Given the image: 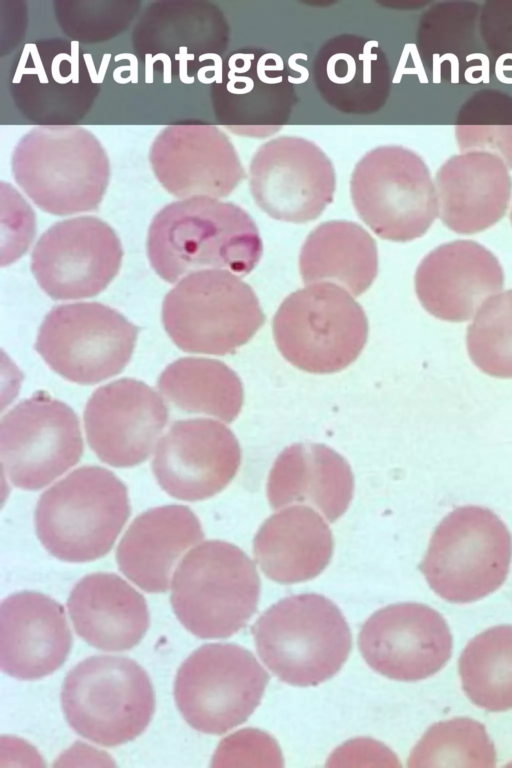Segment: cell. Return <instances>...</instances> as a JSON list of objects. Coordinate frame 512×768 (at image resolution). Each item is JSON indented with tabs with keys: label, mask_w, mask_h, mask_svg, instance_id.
Here are the masks:
<instances>
[{
	"label": "cell",
	"mask_w": 512,
	"mask_h": 768,
	"mask_svg": "<svg viewBox=\"0 0 512 768\" xmlns=\"http://www.w3.org/2000/svg\"><path fill=\"white\" fill-rule=\"evenodd\" d=\"M151 266L165 281L205 269L249 274L263 244L252 217L240 206L198 196L174 201L153 218L147 239Z\"/></svg>",
	"instance_id": "obj_1"
},
{
	"label": "cell",
	"mask_w": 512,
	"mask_h": 768,
	"mask_svg": "<svg viewBox=\"0 0 512 768\" xmlns=\"http://www.w3.org/2000/svg\"><path fill=\"white\" fill-rule=\"evenodd\" d=\"M18 186L53 215L95 211L110 179V163L96 136L77 125H43L17 143L11 160Z\"/></svg>",
	"instance_id": "obj_2"
},
{
	"label": "cell",
	"mask_w": 512,
	"mask_h": 768,
	"mask_svg": "<svg viewBox=\"0 0 512 768\" xmlns=\"http://www.w3.org/2000/svg\"><path fill=\"white\" fill-rule=\"evenodd\" d=\"M263 663L281 681L315 686L334 676L352 646L351 632L339 608L314 593L281 599L252 628Z\"/></svg>",
	"instance_id": "obj_3"
},
{
	"label": "cell",
	"mask_w": 512,
	"mask_h": 768,
	"mask_svg": "<svg viewBox=\"0 0 512 768\" xmlns=\"http://www.w3.org/2000/svg\"><path fill=\"white\" fill-rule=\"evenodd\" d=\"M129 514L125 485L107 469L85 466L41 496L35 525L51 555L67 562H88L110 551Z\"/></svg>",
	"instance_id": "obj_4"
},
{
	"label": "cell",
	"mask_w": 512,
	"mask_h": 768,
	"mask_svg": "<svg viewBox=\"0 0 512 768\" xmlns=\"http://www.w3.org/2000/svg\"><path fill=\"white\" fill-rule=\"evenodd\" d=\"M171 584L178 620L203 639L227 638L241 630L255 613L260 594L253 561L237 546L220 540L189 551Z\"/></svg>",
	"instance_id": "obj_5"
},
{
	"label": "cell",
	"mask_w": 512,
	"mask_h": 768,
	"mask_svg": "<svg viewBox=\"0 0 512 768\" xmlns=\"http://www.w3.org/2000/svg\"><path fill=\"white\" fill-rule=\"evenodd\" d=\"M512 536L490 509L467 505L446 515L435 528L419 569L432 590L453 603H469L505 582Z\"/></svg>",
	"instance_id": "obj_6"
},
{
	"label": "cell",
	"mask_w": 512,
	"mask_h": 768,
	"mask_svg": "<svg viewBox=\"0 0 512 768\" xmlns=\"http://www.w3.org/2000/svg\"><path fill=\"white\" fill-rule=\"evenodd\" d=\"M164 328L190 353L223 356L249 342L265 322L253 289L227 270L188 274L166 295Z\"/></svg>",
	"instance_id": "obj_7"
},
{
	"label": "cell",
	"mask_w": 512,
	"mask_h": 768,
	"mask_svg": "<svg viewBox=\"0 0 512 768\" xmlns=\"http://www.w3.org/2000/svg\"><path fill=\"white\" fill-rule=\"evenodd\" d=\"M62 708L70 727L101 746L134 740L150 723L155 695L146 671L134 660L92 656L67 674Z\"/></svg>",
	"instance_id": "obj_8"
},
{
	"label": "cell",
	"mask_w": 512,
	"mask_h": 768,
	"mask_svg": "<svg viewBox=\"0 0 512 768\" xmlns=\"http://www.w3.org/2000/svg\"><path fill=\"white\" fill-rule=\"evenodd\" d=\"M281 355L314 374L339 372L352 364L368 339L363 308L342 287L309 284L281 303L272 321Z\"/></svg>",
	"instance_id": "obj_9"
},
{
	"label": "cell",
	"mask_w": 512,
	"mask_h": 768,
	"mask_svg": "<svg viewBox=\"0 0 512 768\" xmlns=\"http://www.w3.org/2000/svg\"><path fill=\"white\" fill-rule=\"evenodd\" d=\"M350 194L360 219L380 238L407 242L438 217L435 183L424 160L400 145H383L356 164Z\"/></svg>",
	"instance_id": "obj_10"
},
{
	"label": "cell",
	"mask_w": 512,
	"mask_h": 768,
	"mask_svg": "<svg viewBox=\"0 0 512 768\" xmlns=\"http://www.w3.org/2000/svg\"><path fill=\"white\" fill-rule=\"evenodd\" d=\"M269 676L245 648L206 644L180 666L175 701L195 730L220 735L245 722L256 709Z\"/></svg>",
	"instance_id": "obj_11"
},
{
	"label": "cell",
	"mask_w": 512,
	"mask_h": 768,
	"mask_svg": "<svg viewBox=\"0 0 512 768\" xmlns=\"http://www.w3.org/2000/svg\"><path fill=\"white\" fill-rule=\"evenodd\" d=\"M137 327L113 308L96 302L53 308L40 326L35 348L59 375L95 384L128 364Z\"/></svg>",
	"instance_id": "obj_12"
},
{
	"label": "cell",
	"mask_w": 512,
	"mask_h": 768,
	"mask_svg": "<svg viewBox=\"0 0 512 768\" xmlns=\"http://www.w3.org/2000/svg\"><path fill=\"white\" fill-rule=\"evenodd\" d=\"M82 451L76 414L44 393L20 402L1 420V464L18 488L46 486L75 465Z\"/></svg>",
	"instance_id": "obj_13"
},
{
	"label": "cell",
	"mask_w": 512,
	"mask_h": 768,
	"mask_svg": "<svg viewBox=\"0 0 512 768\" xmlns=\"http://www.w3.org/2000/svg\"><path fill=\"white\" fill-rule=\"evenodd\" d=\"M257 206L273 219L306 223L332 203L336 175L331 160L314 142L280 136L262 144L248 169Z\"/></svg>",
	"instance_id": "obj_14"
},
{
	"label": "cell",
	"mask_w": 512,
	"mask_h": 768,
	"mask_svg": "<svg viewBox=\"0 0 512 768\" xmlns=\"http://www.w3.org/2000/svg\"><path fill=\"white\" fill-rule=\"evenodd\" d=\"M120 240L103 220L92 216L52 225L38 240L31 268L41 289L56 300L92 297L118 273Z\"/></svg>",
	"instance_id": "obj_15"
},
{
	"label": "cell",
	"mask_w": 512,
	"mask_h": 768,
	"mask_svg": "<svg viewBox=\"0 0 512 768\" xmlns=\"http://www.w3.org/2000/svg\"><path fill=\"white\" fill-rule=\"evenodd\" d=\"M358 644L374 671L399 681L434 675L452 653L445 619L420 603L393 604L376 611L362 626Z\"/></svg>",
	"instance_id": "obj_16"
},
{
	"label": "cell",
	"mask_w": 512,
	"mask_h": 768,
	"mask_svg": "<svg viewBox=\"0 0 512 768\" xmlns=\"http://www.w3.org/2000/svg\"><path fill=\"white\" fill-rule=\"evenodd\" d=\"M149 161L162 187L181 200L227 197L245 178L235 147L214 125L165 127L152 142Z\"/></svg>",
	"instance_id": "obj_17"
},
{
	"label": "cell",
	"mask_w": 512,
	"mask_h": 768,
	"mask_svg": "<svg viewBox=\"0 0 512 768\" xmlns=\"http://www.w3.org/2000/svg\"><path fill=\"white\" fill-rule=\"evenodd\" d=\"M241 463L233 432L212 419L175 422L160 440L153 472L161 488L184 501L204 500L222 491Z\"/></svg>",
	"instance_id": "obj_18"
},
{
	"label": "cell",
	"mask_w": 512,
	"mask_h": 768,
	"mask_svg": "<svg viewBox=\"0 0 512 768\" xmlns=\"http://www.w3.org/2000/svg\"><path fill=\"white\" fill-rule=\"evenodd\" d=\"M167 420L162 398L147 384L128 378L98 388L84 411L90 447L113 467L145 461Z\"/></svg>",
	"instance_id": "obj_19"
},
{
	"label": "cell",
	"mask_w": 512,
	"mask_h": 768,
	"mask_svg": "<svg viewBox=\"0 0 512 768\" xmlns=\"http://www.w3.org/2000/svg\"><path fill=\"white\" fill-rule=\"evenodd\" d=\"M215 88L223 124L246 137L265 138L278 132L295 100L281 57L256 48L233 53Z\"/></svg>",
	"instance_id": "obj_20"
},
{
	"label": "cell",
	"mask_w": 512,
	"mask_h": 768,
	"mask_svg": "<svg viewBox=\"0 0 512 768\" xmlns=\"http://www.w3.org/2000/svg\"><path fill=\"white\" fill-rule=\"evenodd\" d=\"M503 285L504 272L496 256L471 240L438 246L415 273V291L423 308L449 322L471 319Z\"/></svg>",
	"instance_id": "obj_21"
},
{
	"label": "cell",
	"mask_w": 512,
	"mask_h": 768,
	"mask_svg": "<svg viewBox=\"0 0 512 768\" xmlns=\"http://www.w3.org/2000/svg\"><path fill=\"white\" fill-rule=\"evenodd\" d=\"M72 635L64 609L47 595L23 591L0 606V666L6 674L35 680L66 660Z\"/></svg>",
	"instance_id": "obj_22"
},
{
	"label": "cell",
	"mask_w": 512,
	"mask_h": 768,
	"mask_svg": "<svg viewBox=\"0 0 512 768\" xmlns=\"http://www.w3.org/2000/svg\"><path fill=\"white\" fill-rule=\"evenodd\" d=\"M435 188L442 223L458 234L470 235L492 227L506 214L512 177L497 155L464 152L440 166Z\"/></svg>",
	"instance_id": "obj_23"
},
{
	"label": "cell",
	"mask_w": 512,
	"mask_h": 768,
	"mask_svg": "<svg viewBox=\"0 0 512 768\" xmlns=\"http://www.w3.org/2000/svg\"><path fill=\"white\" fill-rule=\"evenodd\" d=\"M313 80L324 101L346 114L379 111L391 89V71L378 42L355 34L329 39L313 60Z\"/></svg>",
	"instance_id": "obj_24"
},
{
	"label": "cell",
	"mask_w": 512,
	"mask_h": 768,
	"mask_svg": "<svg viewBox=\"0 0 512 768\" xmlns=\"http://www.w3.org/2000/svg\"><path fill=\"white\" fill-rule=\"evenodd\" d=\"M203 537L201 524L188 507H156L132 522L117 548V564L142 590L163 593L178 559Z\"/></svg>",
	"instance_id": "obj_25"
},
{
	"label": "cell",
	"mask_w": 512,
	"mask_h": 768,
	"mask_svg": "<svg viewBox=\"0 0 512 768\" xmlns=\"http://www.w3.org/2000/svg\"><path fill=\"white\" fill-rule=\"evenodd\" d=\"M353 490L348 462L332 448L318 443H296L283 450L267 482V497L273 509L307 503L329 522L345 513Z\"/></svg>",
	"instance_id": "obj_26"
},
{
	"label": "cell",
	"mask_w": 512,
	"mask_h": 768,
	"mask_svg": "<svg viewBox=\"0 0 512 768\" xmlns=\"http://www.w3.org/2000/svg\"><path fill=\"white\" fill-rule=\"evenodd\" d=\"M480 8L475 2H441L421 16L416 48L434 79L453 84L489 79L492 68L480 34Z\"/></svg>",
	"instance_id": "obj_27"
},
{
	"label": "cell",
	"mask_w": 512,
	"mask_h": 768,
	"mask_svg": "<svg viewBox=\"0 0 512 768\" xmlns=\"http://www.w3.org/2000/svg\"><path fill=\"white\" fill-rule=\"evenodd\" d=\"M67 607L76 633L104 651L136 646L149 627L144 597L114 573H94L72 589Z\"/></svg>",
	"instance_id": "obj_28"
},
{
	"label": "cell",
	"mask_w": 512,
	"mask_h": 768,
	"mask_svg": "<svg viewBox=\"0 0 512 768\" xmlns=\"http://www.w3.org/2000/svg\"><path fill=\"white\" fill-rule=\"evenodd\" d=\"M262 572L282 584L318 576L329 564L333 537L324 519L303 505L271 515L259 528L253 543Z\"/></svg>",
	"instance_id": "obj_29"
},
{
	"label": "cell",
	"mask_w": 512,
	"mask_h": 768,
	"mask_svg": "<svg viewBox=\"0 0 512 768\" xmlns=\"http://www.w3.org/2000/svg\"><path fill=\"white\" fill-rule=\"evenodd\" d=\"M299 268L305 284L333 283L359 296L377 276V245L357 223L328 221L307 236L301 248Z\"/></svg>",
	"instance_id": "obj_30"
},
{
	"label": "cell",
	"mask_w": 512,
	"mask_h": 768,
	"mask_svg": "<svg viewBox=\"0 0 512 768\" xmlns=\"http://www.w3.org/2000/svg\"><path fill=\"white\" fill-rule=\"evenodd\" d=\"M158 389L174 406L230 423L240 413L244 392L240 378L225 363L187 357L171 363L159 377Z\"/></svg>",
	"instance_id": "obj_31"
},
{
	"label": "cell",
	"mask_w": 512,
	"mask_h": 768,
	"mask_svg": "<svg viewBox=\"0 0 512 768\" xmlns=\"http://www.w3.org/2000/svg\"><path fill=\"white\" fill-rule=\"evenodd\" d=\"M459 674L468 698L478 707L500 712L512 708V625L475 636L459 658Z\"/></svg>",
	"instance_id": "obj_32"
},
{
	"label": "cell",
	"mask_w": 512,
	"mask_h": 768,
	"mask_svg": "<svg viewBox=\"0 0 512 768\" xmlns=\"http://www.w3.org/2000/svg\"><path fill=\"white\" fill-rule=\"evenodd\" d=\"M496 751L485 727L458 717L432 725L412 750L409 767H494Z\"/></svg>",
	"instance_id": "obj_33"
},
{
	"label": "cell",
	"mask_w": 512,
	"mask_h": 768,
	"mask_svg": "<svg viewBox=\"0 0 512 768\" xmlns=\"http://www.w3.org/2000/svg\"><path fill=\"white\" fill-rule=\"evenodd\" d=\"M460 153L481 151L500 157L512 169V96L499 89L474 92L455 122Z\"/></svg>",
	"instance_id": "obj_34"
},
{
	"label": "cell",
	"mask_w": 512,
	"mask_h": 768,
	"mask_svg": "<svg viewBox=\"0 0 512 768\" xmlns=\"http://www.w3.org/2000/svg\"><path fill=\"white\" fill-rule=\"evenodd\" d=\"M467 351L485 374L512 379V289L488 298L468 326Z\"/></svg>",
	"instance_id": "obj_35"
},
{
	"label": "cell",
	"mask_w": 512,
	"mask_h": 768,
	"mask_svg": "<svg viewBox=\"0 0 512 768\" xmlns=\"http://www.w3.org/2000/svg\"><path fill=\"white\" fill-rule=\"evenodd\" d=\"M479 28L491 68L512 81V1H486Z\"/></svg>",
	"instance_id": "obj_36"
},
{
	"label": "cell",
	"mask_w": 512,
	"mask_h": 768,
	"mask_svg": "<svg viewBox=\"0 0 512 768\" xmlns=\"http://www.w3.org/2000/svg\"><path fill=\"white\" fill-rule=\"evenodd\" d=\"M1 184L2 265L10 264L28 248L35 235V214L9 184Z\"/></svg>",
	"instance_id": "obj_37"
},
{
	"label": "cell",
	"mask_w": 512,
	"mask_h": 768,
	"mask_svg": "<svg viewBox=\"0 0 512 768\" xmlns=\"http://www.w3.org/2000/svg\"><path fill=\"white\" fill-rule=\"evenodd\" d=\"M510 220H511V223H512V210H511V213H510Z\"/></svg>",
	"instance_id": "obj_38"
}]
</instances>
